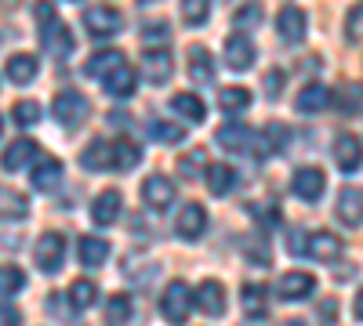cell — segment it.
<instances>
[{"label":"cell","mask_w":363,"mask_h":326,"mask_svg":"<svg viewBox=\"0 0 363 326\" xmlns=\"http://www.w3.org/2000/svg\"><path fill=\"white\" fill-rule=\"evenodd\" d=\"M33 15H37V22H40V40H44V51H48L51 58H69V54H73V47H77V40H73V33H69V25L55 18V4L40 0V4L33 8Z\"/></svg>","instance_id":"1"},{"label":"cell","mask_w":363,"mask_h":326,"mask_svg":"<svg viewBox=\"0 0 363 326\" xmlns=\"http://www.w3.org/2000/svg\"><path fill=\"white\" fill-rule=\"evenodd\" d=\"M84 29L95 40H106V37H116L124 29V15H120L113 4H95L84 11Z\"/></svg>","instance_id":"2"},{"label":"cell","mask_w":363,"mask_h":326,"mask_svg":"<svg viewBox=\"0 0 363 326\" xmlns=\"http://www.w3.org/2000/svg\"><path fill=\"white\" fill-rule=\"evenodd\" d=\"M66 261V235L62 232H44L37 240V269L55 276Z\"/></svg>","instance_id":"3"},{"label":"cell","mask_w":363,"mask_h":326,"mask_svg":"<svg viewBox=\"0 0 363 326\" xmlns=\"http://www.w3.org/2000/svg\"><path fill=\"white\" fill-rule=\"evenodd\" d=\"M189 305H193V298H189V286L182 283V279L167 283V290L160 293V312H164V319L174 322V326H178V322H186Z\"/></svg>","instance_id":"4"},{"label":"cell","mask_w":363,"mask_h":326,"mask_svg":"<svg viewBox=\"0 0 363 326\" xmlns=\"http://www.w3.org/2000/svg\"><path fill=\"white\" fill-rule=\"evenodd\" d=\"M291 189H294V196H298L301 203H316V199L323 196V189H327V177H323V170H316V167H301V170H294V177H291Z\"/></svg>","instance_id":"5"},{"label":"cell","mask_w":363,"mask_h":326,"mask_svg":"<svg viewBox=\"0 0 363 326\" xmlns=\"http://www.w3.org/2000/svg\"><path fill=\"white\" fill-rule=\"evenodd\" d=\"M51 112H55V120H58V124L77 127V124L84 120V116H87V98H84L80 91H62V95L55 98Z\"/></svg>","instance_id":"6"},{"label":"cell","mask_w":363,"mask_h":326,"mask_svg":"<svg viewBox=\"0 0 363 326\" xmlns=\"http://www.w3.org/2000/svg\"><path fill=\"white\" fill-rule=\"evenodd\" d=\"M142 199L153 206V211H164V206L174 203V182L164 174H153V177H145L142 182Z\"/></svg>","instance_id":"7"},{"label":"cell","mask_w":363,"mask_h":326,"mask_svg":"<svg viewBox=\"0 0 363 326\" xmlns=\"http://www.w3.org/2000/svg\"><path fill=\"white\" fill-rule=\"evenodd\" d=\"M335 163H338V170H345V174H352V170L363 163V141H359L356 134H338V138H335Z\"/></svg>","instance_id":"8"},{"label":"cell","mask_w":363,"mask_h":326,"mask_svg":"<svg viewBox=\"0 0 363 326\" xmlns=\"http://www.w3.org/2000/svg\"><path fill=\"white\" fill-rule=\"evenodd\" d=\"M203 228H207V211H203V206H200V203L182 206L178 225H174L178 240H200V235H203Z\"/></svg>","instance_id":"9"},{"label":"cell","mask_w":363,"mask_h":326,"mask_svg":"<svg viewBox=\"0 0 363 326\" xmlns=\"http://www.w3.org/2000/svg\"><path fill=\"white\" fill-rule=\"evenodd\" d=\"M313 286H316V279L309 272H284L280 283H277V293L284 301H306L313 293Z\"/></svg>","instance_id":"10"},{"label":"cell","mask_w":363,"mask_h":326,"mask_svg":"<svg viewBox=\"0 0 363 326\" xmlns=\"http://www.w3.org/2000/svg\"><path fill=\"white\" fill-rule=\"evenodd\" d=\"M33 160H37V141L18 138V141H11L8 149H4V156H0V167H4V170H26Z\"/></svg>","instance_id":"11"},{"label":"cell","mask_w":363,"mask_h":326,"mask_svg":"<svg viewBox=\"0 0 363 326\" xmlns=\"http://www.w3.org/2000/svg\"><path fill=\"white\" fill-rule=\"evenodd\" d=\"M193 301H196L200 312H207V315H222V312H225V286L215 283V279H207V283L196 286Z\"/></svg>","instance_id":"12"},{"label":"cell","mask_w":363,"mask_h":326,"mask_svg":"<svg viewBox=\"0 0 363 326\" xmlns=\"http://www.w3.org/2000/svg\"><path fill=\"white\" fill-rule=\"evenodd\" d=\"M306 250H309V257H316V261H335L338 254H342V240L335 232H313V235H306Z\"/></svg>","instance_id":"13"},{"label":"cell","mask_w":363,"mask_h":326,"mask_svg":"<svg viewBox=\"0 0 363 326\" xmlns=\"http://www.w3.org/2000/svg\"><path fill=\"white\" fill-rule=\"evenodd\" d=\"M335 214H338V221H342L345 228H356V225H363V192H356V189H345V192L338 196Z\"/></svg>","instance_id":"14"},{"label":"cell","mask_w":363,"mask_h":326,"mask_svg":"<svg viewBox=\"0 0 363 326\" xmlns=\"http://www.w3.org/2000/svg\"><path fill=\"white\" fill-rule=\"evenodd\" d=\"M277 33H280L287 44L306 40V11H301V8H284L280 18H277Z\"/></svg>","instance_id":"15"},{"label":"cell","mask_w":363,"mask_h":326,"mask_svg":"<svg viewBox=\"0 0 363 326\" xmlns=\"http://www.w3.org/2000/svg\"><path fill=\"white\" fill-rule=\"evenodd\" d=\"M225 66L229 69H251L255 66V44L247 37H229L225 40Z\"/></svg>","instance_id":"16"},{"label":"cell","mask_w":363,"mask_h":326,"mask_svg":"<svg viewBox=\"0 0 363 326\" xmlns=\"http://www.w3.org/2000/svg\"><path fill=\"white\" fill-rule=\"evenodd\" d=\"M102 87H106L113 98H131V95H135V87H138V76H135V69L124 62L120 69H113V73L102 80Z\"/></svg>","instance_id":"17"},{"label":"cell","mask_w":363,"mask_h":326,"mask_svg":"<svg viewBox=\"0 0 363 326\" xmlns=\"http://www.w3.org/2000/svg\"><path fill=\"white\" fill-rule=\"evenodd\" d=\"M240 305H244V315L247 319H265L269 312V298H265V286L262 283H244V290H240Z\"/></svg>","instance_id":"18"},{"label":"cell","mask_w":363,"mask_h":326,"mask_svg":"<svg viewBox=\"0 0 363 326\" xmlns=\"http://www.w3.org/2000/svg\"><path fill=\"white\" fill-rule=\"evenodd\" d=\"M215 141L222 145V149H229V153H247L255 145V134L247 127H240V124H225V127H218Z\"/></svg>","instance_id":"19"},{"label":"cell","mask_w":363,"mask_h":326,"mask_svg":"<svg viewBox=\"0 0 363 326\" xmlns=\"http://www.w3.org/2000/svg\"><path fill=\"white\" fill-rule=\"evenodd\" d=\"M120 218V192L116 189H106L95 203H91V221H95V225H113Z\"/></svg>","instance_id":"20"},{"label":"cell","mask_w":363,"mask_h":326,"mask_svg":"<svg viewBox=\"0 0 363 326\" xmlns=\"http://www.w3.org/2000/svg\"><path fill=\"white\" fill-rule=\"evenodd\" d=\"M84 170H113V141H91L80 153Z\"/></svg>","instance_id":"21"},{"label":"cell","mask_w":363,"mask_h":326,"mask_svg":"<svg viewBox=\"0 0 363 326\" xmlns=\"http://www.w3.org/2000/svg\"><path fill=\"white\" fill-rule=\"evenodd\" d=\"M29 177H33V189L51 192L58 182H62V163H58L55 156H44V160H37V170L29 174Z\"/></svg>","instance_id":"22"},{"label":"cell","mask_w":363,"mask_h":326,"mask_svg":"<svg viewBox=\"0 0 363 326\" xmlns=\"http://www.w3.org/2000/svg\"><path fill=\"white\" fill-rule=\"evenodd\" d=\"M77 254H80V261L87 264V269H99V264H106V257H109V243L102 240V235H84V240L77 243Z\"/></svg>","instance_id":"23"},{"label":"cell","mask_w":363,"mask_h":326,"mask_svg":"<svg viewBox=\"0 0 363 326\" xmlns=\"http://www.w3.org/2000/svg\"><path fill=\"white\" fill-rule=\"evenodd\" d=\"M171 69H174V62H171V54L167 51H145V80L149 83H167L171 80Z\"/></svg>","instance_id":"24"},{"label":"cell","mask_w":363,"mask_h":326,"mask_svg":"<svg viewBox=\"0 0 363 326\" xmlns=\"http://www.w3.org/2000/svg\"><path fill=\"white\" fill-rule=\"evenodd\" d=\"M37 69H40L37 54L18 51V54H11V58H8V80H11V83H29V80L37 76Z\"/></svg>","instance_id":"25"},{"label":"cell","mask_w":363,"mask_h":326,"mask_svg":"<svg viewBox=\"0 0 363 326\" xmlns=\"http://www.w3.org/2000/svg\"><path fill=\"white\" fill-rule=\"evenodd\" d=\"M330 105V91L323 83H309V87H301V95H298V109L301 112H309V116H316V112H323Z\"/></svg>","instance_id":"26"},{"label":"cell","mask_w":363,"mask_h":326,"mask_svg":"<svg viewBox=\"0 0 363 326\" xmlns=\"http://www.w3.org/2000/svg\"><path fill=\"white\" fill-rule=\"evenodd\" d=\"M120 66H124V54H120V51H113V47H106V51H95V54H91L87 58V73L91 76H109L113 69H120Z\"/></svg>","instance_id":"27"},{"label":"cell","mask_w":363,"mask_h":326,"mask_svg":"<svg viewBox=\"0 0 363 326\" xmlns=\"http://www.w3.org/2000/svg\"><path fill=\"white\" fill-rule=\"evenodd\" d=\"M189 80L193 83H211V80H215V62H211V54L203 47L189 51Z\"/></svg>","instance_id":"28"},{"label":"cell","mask_w":363,"mask_h":326,"mask_svg":"<svg viewBox=\"0 0 363 326\" xmlns=\"http://www.w3.org/2000/svg\"><path fill=\"white\" fill-rule=\"evenodd\" d=\"M171 109L182 116V120H189V124H203V102H200L196 95H189V91L174 95V98H171Z\"/></svg>","instance_id":"29"},{"label":"cell","mask_w":363,"mask_h":326,"mask_svg":"<svg viewBox=\"0 0 363 326\" xmlns=\"http://www.w3.org/2000/svg\"><path fill=\"white\" fill-rule=\"evenodd\" d=\"M29 214V203L22 192L15 189H0V218L4 221H15V218H26Z\"/></svg>","instance_id":"30"},{"label":"cell","mask_w":363,"mask_h":326,"mask_svg":"<svg viewBox=\"0 0 363 326\" xmlns=\"http://www.w3.org/2000/svg\"><path fill=\"white\" fill-rule=\"evenodd\" d=\"M233 185H236V170H233L229 163L207 167V189L215 192V196H225V192H233Z\"/></svg>","instance_id":"31"},{"label":"cell","mask_w":363,"mask_h":326,"mask_svg":"<svg viewBox=\"0 0 363 326\" xmlns=\"http://www.w3.org/2000/svg\"><path fill=\"white\" fill-rule=\"evenodd\" d=\"M142 160V149L135 141H113V170H131L138 167Z\"/></svg>","instance_id":"32"},{"label":"cell","mask_w":363,"mask_h":326,"mask_svg":"<svg viewBox=\"0 0 363 326\" xmlns=\"http://www.w3.org/2000/svg\"><path fill=\"white\" fill-rule=\"evenodd\" d=\"M26 290V272L18 264H0V293L4 298H15V293Z\"/></svg>","instance_id":"33"},{"label":"cell","mask_w":363,"mask_h":326,"mask_svg":"<svg viewBox=\"0 0 363 326\" xmlns=\"http://www.w3.org/2000/svg\"><path fill=\"white\" fill-rule=\"evenodd\" d=\"M218 105L225 112H244L251 105V91H247V87H222V91H218Z\"/></svg>","instance_id":"34"},{"label":"cell","mask_w":363,"mask_h":326,"mask_svg":"<svg viewBox=\"0 0 363 326\" xmlns=\"http://www.w3.org/2000/svg\"><path fill=\"white\" fill-rule=\"evenodd\" d=\"M99 301V286L91 283V279H77L73 286H69V305L73 308H91Z\"/></svg>","instance_id":"35"},{"label":"cell","mask_w":363,"mask_h":326,"mask_svg":"<svg viewBox=\"0 0 363 326\" xmlns=\"http://www.w3.org/2000/svg\"><path fill=\"white\" fill-rule=\"evenodd\" d=\"M131 298L128 293H116V298H109V305H106V319H109V326H124L128 319H131Z\"/></svg>","instance_id":"36"},{"label":"cell","mask_w":363,"mask_h":326,"mask_svg":"<svg viewBox=\"0 0 363 326\" xmlns=\"http://www.w3.org/2000/svg\"><path fill=\"white\" fill-rule=\"evenodd\" d=\"M178 170H182V177H200V174L207 170V153H203V149L182 153V156H178Z\"/></svg>","instance_id":"37"},{"label":"cell","mask_w":363,"mask_h":326,"mask_svg":"<svg viewBox=\"0 0 363 326\" xmlns=\"http://www.w3.org/2000/svg\"><path fill=\"white\" fill-rule=\"evenodd\" d=\"M335 98V105L342 109V112H359L363 109V87H356V83H345L338 95H330Z\"/></svg>","instance_id":"38"},{"label":"cell","mask_w":363,"mask_h":326,"mask_svg":"<svg viewBox=\"0 0 363 326\" xmlns=\"http://www.w3.org/2000/svg\"><path fill=\"white\" fill-rule=\"evenodd\" d=\"M149 138L164 141V145H174V141H182V127L171 124V120H149Z\"/></svg>","instance_id":"39"},{"label":"cell","mask_w":363,"mask_h":326,"mask_svg":"<svg viewBox=\"0 0 363 326\" xmlns=\"http://www.w3.org/2000/svg\"><path fill=\"white\" fill-rule=\"evenodd\" d=\"M211 15V0H182V18L189 25H203Z\"/></svg>","instance_id":"40"},{"label":"cell","mask_w":363,"mask_h":326,"mask_svg":"<svg viewBox=\"0 0 363 326\" xmlns=\"http://www.w3.org/2000/svg\"><path fill=\"white\" fill-rule=\"evenodd\" d=\"M142 40L145 44H167L171 40V25L167 22H145L142 25Z\"/></svg>","instance_id":"41"},{"label":"cell","mask_w":363,"mask_h":326,"mask_svg":"<svg viewBox=\"0 0 363 326\" xmlns=\"http://www.w3.org/2000/svg\"><path fill=\"white\" fill-rule=\"evenodd\" d=\"M11 116H15V124L33 127V124L40 120V105H37V102H18V105L11 109Z\"/></svg>","instance_id":"42"},{"label":"cell","mask_w":363,"mask_h":326,"mask_svg":"<svg viewBox=\"0 0 363 326\" xmlns=\"http://www.w3.org/2000/svg\"><path fill=\"white\" fill-rule=\"evenodd\" d=\"M287 124H269L265 127V138H269V153H284L287 149Z\"/></svg>","instance_id":"43"},{"label":"cell","mask_w":363,"mask_h":326,"mask_svg":"<svg viewBox=\"0 0 363 326\" xmlns=\"http://www.w3.org/2000/svg\"><path fill=\"white\" fill-rule=\"evenodd\" d=\"M345 33H349V40H363V4H352L349 8V18H345Z\"/></svg>","instance_id":"44"},{"label":"cell","mask_w":363,"mask_h":326,"mask_svg":"<svg viewBox=\"0 0 363 326\" xmlns=\"http://www.w3.org/2000/svg\"><path fill=\"white\" fill-rule=\"evenodd\" d=\"M258 18H262V4H258V0H251V4H247L244 11H236V18H233V22H236L240 29H247V25H255Z\"/></svg>","instance_id":"45"},{"label":"cell","mask_w":363,"mask_h":326,"mask_svg":"<svg viewBox=\"0 0 363 326\" xmlns=\"http://www.w3.org/2000/svg\"><path fill=\"white\" fill-rule=\"evenodd\" d=\"M335 319H338V301L335 298L320 301V322H335Z\"/></svg>","instance_id":"46"},{"label":"cell","mask_w":363,"mask_h":326,"mask_svg":"<svg viewBox=\"0 0 363 326\" xmlns=\"http://www.w3.org/2000/svg\"><path fill=\"white\" fill-rule=\"evenodd\" d=\"M247 250H251V261H255V264H269V250H265V243H262V240H251V243H247Z\"/></svg>","instance_id":"47"},{"label":"cell","mask_w":363,"mask_h":326,"mask_svg":"<svg viewBox=\"0 0 363 326\" xmlns=\"http://www.w3.org/2000/svg\"><path fill=\"white\" fill-rule=\"evenodd\" d=\"M265 91H269V95H280V91H284V73H280V69H272V73L265 76Z\"/></svg>","instance_id":"48"},{"label":"cell","mask_w":363,"mask_h":326,"mask_svg":"<svg viewBox=\"0 0 363 326\" xmlns=\"http://www.w3.org/2000/svg\"><path fill=\"white\" fill-rule=\"evenodd\" d=\"M18 322H22L18 308H11V305H0V326H18Z\"/></svg>","instance_id":"49"},{"label":"cell","mask_w":363,"mask_h":326,"mask_svg":"<svg viewBox=\"0 0 363 326\" xmlns=\"http://www.w3.org/2000/svg\"><path fill=\"white\" fill-rule=\"evenodd\" d=\"M352 308H356V319H363V290L356 293V305H352Z\"/></svg>","instance_id":"50"},{"label":"cell","mask_w":363,"mask_h":326,"mask_svg":"<svg viewBox=\"0 0 363 326\" xmlns=\"http://www.w3.org/2000/svg\"><path fill=\"white\" fill-rule=\"evenodd\" d=\"M280 326H306V322H301V319H287V322H280Z\"/></svg>","instance_id":"51"},{"label":"cell","mask_w":363,"mask_h":326,"mask_svg":"<svg viewBox=\"0 0 363 326\" xmlns=\"http://www.w3.org/2000/svg\"><path fill=\"white\" fill-rule=\"evenodd\" d=\"M142 4H157V0H142Z\"/></svg>","instance_id":"52"}]
</instances>
